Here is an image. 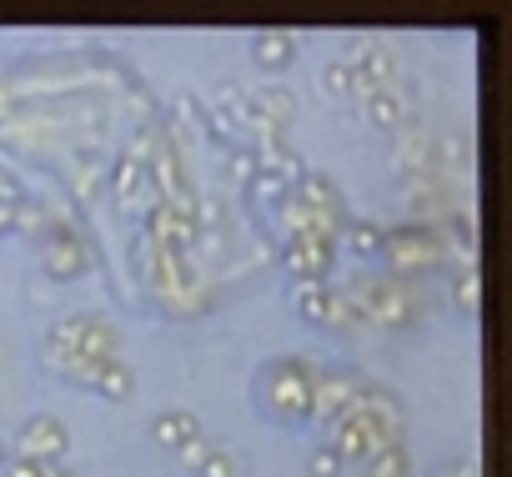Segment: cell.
I'll list each match as a JSON object with an SVG mask.
<instances>
[{
    "mask_svg": "<svg viewBox=\"0 0 512 477\" xmlns=\"http://www.w3.org/2000/svg\"><path fill=\"white\" fill-rule=\"evenodd\" d=\"M201 477H236V457L221 452V447H211V452L201 457Z\"/></svg>",
    "mask_w": 512,
    "mask_h": 477,
    "instance_id": "ac0fdd59",
    "label": "cell"
},
{
    "mask_svg": "<svg viewBox=\"0 0 512 477\" xmlns=\"http://www.w3.org/2000/svg\"><path fill=\"white\" fill-rule=\"evenodd\" d=\"M91 382H96V392H101V397H111V402H126V397H131V367H126V362H116V357H111V362H101Z\"/></svg>",
    "mask_w": 512,
    "mask_h": 477,
    "instance_id": "8fae6325",
    "label": "cell"
},
{
    "mask_svg": "<svg viewBox=\"0 0 512 477\" xmlns=\"http://www.w3.org/2000/svg\"><path fill=\"white\" fill-rule=\"evenodd\" d=\"M392 442H402V437H392L377 417H367L362 407H352V412H342L337 422H332V452L337 457H377L382 447H392Z\"/></svg>",
    "mask_w": 512,
    "mask_h": 477,
    "instance_id": "6da1fadb",
    "label": "cell"
},
{
    "mask_svg": "<svg viewBox=\"0 0 512 477\" xmlns=\"http://www.w3.org/2000/svg\"><path fill=\"white\" fill-rule=\"evenodd\" d=\"M352 307H357L362 317H377V322H392V327L412 322V297H407L397 282H362L357 297H352Z\"/></svg>",
    "mask_w": 512,
    "mask_h": 477,
    "instance_id": "3957f363",
    "label": "cell"
},
{
    "mask_svg": "<svg viewBox=\"0 0 512 477\" xmlns=\"http://www.w3.org/2000/svg\"><path fill=\"white\" fill-rule=\"evenodd\" d=\"M367 121H372V126H382V131H397V126H407V96H402L397 86H387V91H372V96H367Z\"/></svg>",
    "mask_w": 512,
    "mask_h": 477,
    "instance_id": "ba28073f",
    "label": "cell"
},
{
    "mask_svg": "<svg viewBox=\"0 0 512 477\" xmlns=\"http://www.w3.org/2000/svg\"><path fill=\"white\" fill-rule=\"evenodd\" d=\"M6 462H11V442H6V437H0V467H6Z\"/></svg>",
    "mask_w": 512,
    "mask_h": 477,
    "instance_id": "603a6c76",
    "label": "cell"
},
{
    "mask_svg": "<svg viewBox=\"0 0 512 477\" xmlns=\"http://www.w3.org/2000/svg\"><path fill=\"white\" fill-rule=\"evenodd\" d=\"M307 467H312V477H337V472H342V457L322 442V447H312V462H307Z\"/></svg>",
    "mask_w": 512,
    "mask_h": 477,
    "instance_id": "d6986e66",
    "label": "cell"
},
{
    "mask_svg": "<svg viewBox=\"0 0 512 477\" xmlns=\"http://www.w3.org/2000/svg\"><path fill=\"white\" fill-rule=\"evenodd\" d=\"M6 477H51V462H36V457H11V462H6Z\"/></svg>",
    "mask_w": 512,
    "mask_h": 477,
    "instance_id": "ffe728a7",
    "label": "cell"
},
{
    "mask_svg": "<svg viewBox=\"0 0 512 477\" xmlns=\"http://www.w3.org/2000/svg\"><path fill=\"white\" fill-rule=\"evenodd\" d=\"M372 477H407V447H402V442L382 447V452L372 457Z\"/></svg>",
    "mask_w": 512,
    "mask_h": 477,
    "instance_id": "9a60e30c",
    "label": "cell"
},
{
    "mask_svg": "<svg viewBox=\"0 0 512 477\" xmlns=\"http://www.w3.org/2000/svg\"><path fill=\"white\" fill-rule=\"evenodd\" d=\"M46 262H51L56 277H76V272H81V247H76V236L56 231L51 242H46Z\"/></svg>",
    "mask_w": 512,
    "mask_h": 477,
    "instance_id": "30bf717a",
    "label": "cell"
},
{
    "mask_svg": "<svg viewBox=\"0 0 512 477\" xmlns=\"http://www.w3.org/2000/svg\"><path fill=\"white\" fill-rule=\"evenodd\" d=\"M51 477H81L76 467H51Z\"/></svg>",
    "mask_w": 512,
    "mask_h": 477,
    "instance_id": "cb8c5ba5",
    "label": "cell"
},
{
    "mask_svg": "<svg viewBox=\"0 0 512 477\" xmlns=\"http://www.w3.org/2000/svg\"><path fill=\"white\" fill-rule=\"evenodd\" d=\"M347 66H352V81H357V91H362V96L387 91V86L397 81V56H392L387 46H372V41H362V46H357V56H352Z\"/></svg>",
    "mask_w": 512,
    "mask_h": 477,
    "instance_id": "277c9868",
    "label": "cell"
},
{
    "mask_svg": "<svg viewBox=\"0 0 512 477\" xmlns=\"http://www.w3.org/2000/svg\"><path fill=\"white\" fill-rule=\"evenodd\" d=\"M151 437H156L161 447H176V452H181L191 437H201V422H196L191 412H161V417L151 422Z\"/></svg>",
    "mask_w": 512,
    "mask_h": 477,
    "instance_id": "9c48e42d",
    "label": "cell"
},
{
    "mask_svg": "<svg viewBox=\"0 0 512 477\" xmlns=\"http://www.w3.org/2000/svg\"><path fill=\"white\" fill-rule=\"evenodd\" d=\"M287 267L307 282H322V272L332 267V242H327V236H292V242H287Z\"/></svg>",
    "mask_w": 512,
    "mask_h": 477,
    "instance_id": "8992f818",
    "label": "cell"
},
{
    "mask_svg": "<svg viewBox=\"0 0 512 477\" xmlns=\"http://www.w3.org/2000/svg\"><path fill=\"white\" fill-rule=\"evenodd\" d=\"M231 176L236 181H251L256 176V156L251 151H231Z\"/></svg>",
    "mask_w": 512,
    "mask_h": 477,
    "instance_id": "44dd1931",
    "label": "cell"
},
{
    "mask_svg": "<svg viewBox=\"0 0 512 477\" xmlns=\"http://www.w3.org/2000/svg\"><path fill=\"white\" fill-rule=\"evenodd\" d=\"M452 302H457V312H472V307H477V267H457V277H452Z\"/></svg>",
    "mask_w": 512,
    "mask_h": 477,
    "instance_id": "2e32d148",
    "label": "cell"
},
{
    "mask_svg": "<svg viewBox=\"0 0 512 477\" xmlns=\"http://www.w3.org/2000/svg\"><path fill=\"white\" fill-rule=\"evenodd\" d=\"M181 452H186V457H191V462H196V467H201V457H206V452H211V447H206V437H191V442H186V447H181Z\"/></svg>",
    "mask_w": 512,
    "mask_h": 477,
    "instance_id": "7402d4cb",
    "label": "cell"
},
{
    "mask_svg": "<svg viewBox=\"0 0 512 477\" xmlns=\"http://www.w3.org/2000/svg\"><path fill=\"white\" fill-rule=\"evenodd\" d=\"M16 442H21V457H36V462H51V467H56V462L66 457V442H71V437H66V427H61L56 417L41 412V417H31V422L21 427Z\"/></svg>",
    "mask_w": 512,
    "mask_h": 477,
    "instance_id": "5b68a950",
    "label": "cell"
},
{
    "mask_svg": "<svg viewBox=\"0 0 512 477\" xmlns=\"http://www.w3.org/2000/svg\"><path fill=\"white\" fill-rule=\"evenodd\" d=\"M382 236H387V231H382L377 221H367V216L352 221V216H347V242H352V252H362V257L382 252Z\"/></svg>",
    "mask_w": 512,
    "mask_h": 477,
    "instance_id": "5bb4252c",
    "label": "cell"
},
{
    "mask_svg": "<svg viewBox=\"0 0 512 477\" xmlns=\"http://www.w3.org/2000/svg\"><path fill=\"white\" fill-rule=\"evenodd\" d=\"M251 56H256V66H262V71H287L292 56H297V41L287 31H262V36L251 41Z\"/></svg>",
    "mask_w": 512,
    "mask_h": 477,
    "instance_id": "52a82bcc",
    "label": "cell"
},
{
    "mask_svg": "<svg viewBox=\"0 0 512 477\" xmlns=\"http://www.w3.org/2000/svg\"><path fill=\"white\" fill-rule=\"evenodd\" d=\"M141 186H146V166H141L136 156H126V161L116 166V201H121V206H136V201H141Z\"/></svg>",
    "mask_w": 512,
    "mask_h": 477,
    "instance_id": "4fadbf2b",
    "label": "cell"
},
{
    "mask_svg": "<svg viewBox=\"0 0 512 477\" xmlns=\"http://www.w3.org/2000/svg\"><path fill=\"white\" fill-rule=\"evenodd\" d=\"M297 307H302L307 322L327 327V317H332V292H327L322 282H297Z\"/></svg>",
    "mask_w": 512,
    "mask_h": 477,
    "instance_id": "7c38bea8",
    "label": "cell"
},
{
    "mask_svg": "<svg viewBox=\"0 0 512 477\" xmlns=\"http://www.w3.org/2000/svg\"><path fill=\"white\" fill-rule=\"evenodd\" d=\"M382 252H387V262L397 272H417V267H427V262L442 257V242H437V231H427L422 221H412V226L382 236Z\"/></svg>",
    "mask_w": 512,
    "mask_h": 477,
    "instance_id": "7a4b0ae2",
    "label": "cell"
},
{
    "mask_svg": "<svg viewBox=\"0 0 512 477\" xmlns=\"http://www.w3.org/2000/svg\"><path fill=\"white\" fill-rule=\"evenodd\" d=\"M322 86H327L332 96H352V91H357V81H352V66H347V61H332V66L322 71Z\"/></svg>",
    "mask_w": 512,
    "mask_h": 477,
    "instance_id": "e0dca14e",
    "label": "cell"
}]
</instances>
